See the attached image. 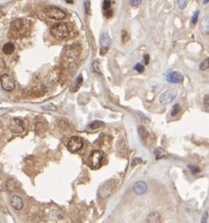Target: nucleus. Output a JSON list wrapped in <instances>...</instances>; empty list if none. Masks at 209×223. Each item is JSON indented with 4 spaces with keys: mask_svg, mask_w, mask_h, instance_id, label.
Masks as SVG:
<instances>
[{
    "mask_svg": "<svg viewBox=\"0 0 209 223\" xmlns=\"http://www.w3.org/2000/svg\"><path fill=\"white\" fill-rule=\"evenodd\" d=\"M199 13H200V11L197 10L192 15V17H191V24L192 25H195L197 23V20H198V17H199Z\"/></svg>",
    "mask_w": 209,
    "mask_h": 223,
    "instance_id": "29",
    "label": "nucleus"
},
{
    "mask_svg": "<svg viewBox=\"0 0 209 223\" xmlns=\"http://www.w3.org/2000/svg\"><path fill=\"white\" fill-rule=\"evenodd\" d=\"M47 123L46 122L43 120V122H37L36 123V126H35V129H36V132L38 134H41V133H44V132H46L47 130Z\"/></svg>",
    "mask_w": 209,
    "mask_h": 223,
    "instance_id": "15",
    "label": "nucleus"
},
{
    "mask_svg": "<svg viewBox=\"0 0 209 223\" xmlns=\"http://www.w3.org/2000/svg\"><path fill=\"white\" fill-rule=\"evenodd\" d=\"M85 10L88 15L91 13V1H89V0H87L85 2Z\"/></svg>",
    "mask_w": 209,
    "mask_h": 223,
    "instance_id": "30",
    "label": "nucleus"
},
{
    "mask_svg": "<svg viewBox=\"0 0 209 223\" xmlns=\"http://www.w3.org/2000/svg\"><path fill=\"white\" fill-rule=\"evenodd\" d=\"M111 9V1L110 0H104L103 2V10L107 11Z\"/></svg>",
    "mask_w": 209,
    "mask_h": 223,
    "instance_id": "26",
    "label": "nucleus"
},
{
    "mask_svg": "<svg viewBox=\"0 0 209 223\" xmlns=\"http://www.w3.org/2000/svg\"><path fill=\"white\" fill-rule=\"evenodd\" d=\"M180 111H181L180 105H179V104H175V105L173 106V108H172V111H171V115L174 117V116L178 115Z\"/></svg>",
    "mask_w": 209,
    "mask_h": 223,
    "instance_id": "22",
    "label": "nucleus"
},
{
    "mask_svg": "<svg viewBox=\"0 0 209 223\" xmlns=\"http://www.w3.org/2000/svg\"><path fill=\"white\" fill-rule=\"evenodd\" d=\"M129 2H130V5L133 7H139L142 2V0H129Z\"/></svg>",
    "mask_w": 209,
    "mask_h": 223,
    "instance_id": "32",
    "label": "nucleus"
},
{
    "mask_svg": "<svg viewBox=\"0 0 209 223\" xmlns=\"http://www.w3.org/2000/svg\"><path fill=\"white\" fill-rule=\"evenodd\" d=\"M189 170H191V172L193 174H196V173H199L200 172V169L198 167H193V166H188Z\"/></svg>",
    "mask_w": 209,
    "mask_h": 223,
    "instance_id": "33",
    "label": "nucleus"
},
{
    "mask_svg": "<svg viewBox=\"0 0 209 223\" xmlns=\"http://www.w3.org/2000/svg\"><path fill=\"white\" fill-rule=\"evenodd\" d=\"M9 129L12 133H22L25 130L24 123L20 118H11L9 123Z\"/></svg>",
    "mask_w": 209,
    "mask_h": 223,
    "instance_id": "6",
    "label": "nucleus"
},
{
    "mask_svg": "<svg viewBox=\"0 0 209 223\" xmlns=\"http://www.w3.org/2000/svg\"><path fill=\"white\" fill-rule=\"evenodd\" d=\"M83 147V140L80 137H72L68 141L67 148L71 153H77Z\"/></svg>",
    "mask_w": 209,
    "mask_h": 223,
    "instance_id": "4",
    "label": "nucleus"
},
{
    "mask_svg": "<svg viewBox=\"0 0 209 223\" xmlns=\"http://www.w3.org/2000/svg\"><path fill=\"white\" fill-rule=\"evenodd\" d=\"M203 104L205 106H209V95H205L203 98Z\"/></svg>",
    "mask_w": 209,
    "mask_h": 223,
    "instance_id": "36",
    "label": "nucleus"
},
{
    "mask_svg": "<svg viewBox=\"0 0 209 223\" xmlns=\"http://www.w3.org/2000/svg\"><path fill=\"white\" fill-rule=\"evenodd\" d=\"M140 162H141L140 158H135V159H134V161H133V163H132V166H135L137 163H140Z\"/></svg>",
    "mask_w": 209,
    "mask_h": 223,
    "instance_id": "38",
    "label": "nucleus"
},
{
    "mask_svg": "<svg viewBox=\"0 0 209 223\" xmlns=\"http://www.w3.org/2000/svg\"><path fill=\"white\" fill-rule=\"evenodd\" d=\"M44 13L47 17L55 20H62L66 17V13L57 7L55 6H49L44 9Z\"/></svg>",
    "mask_w": 209,
    "mask_h": 223,
    "instance_id": "2",
    "label": "nucleus"
},
{
    "mask_svg": "<svg viewBox=\"0 0 209 223\" xmlns=\"http://www.w3.org/2000/svg\"><path fill=\"white\" fill-rule=\"evenodd\" d=\"M14 48L15 47H14V44L12 42H7L3 45V52L6 55H10L13 53Z\"/></svg>",
    "mask_w": 209,
    "mask_h": 223,
    "instance_id": "19",
    "label": "nucleus"
},
{
    "mask_svg": "<svg viewBox=\"0 0 209 223\" xmlns=\"http://www.w3.org/2000/svg\"><path fill=\"white\" fill-rule=\"evenodd\" d=\"M177 96V91L174 90V88H170V90L166 91L165 92H163L160 97H159V101L162 105H168V104L172 103L175 97Z\"/></svg>",
    "mask_w": 209,
    "mask_h": 223,
    "instance_id": "8",
    "label": "nucleus"
},
{
    "mask_svg": "<svg viewBox=\"0 0 209 223\" xmlns=\"http://www.w3.org/2000/svg\"><path fill=\"white\" fill-rule=\"evenodd\" d=\"M167 80L170 83H174V84H179L182 83L184 80V76H182V73L179 72H172L167 77Z\"/></svg>",
    "mask_w": 209,
    "mask_h": 223,
    "instance_id": "11",
    "label": "nucleus"
},
{
    "mask_svg": "<svg viewBox=\"0 0 209 223\" xmlns=\"http://www.w3.org/2000/svg\"><path fill=\"white\" fill-rule=\"evenodd\" d=\"M187 4V0H177V5L180 10H185Z\"/></svg>",
    "mask_w": 209,
    "mask_h": 223,
    "instance_id": "28",
    "label": "nucleus"
},
{
    "mask_svg": "<svg viewBox=\"0 0 209 223\" xmlns=\"http://www.w3.org/2000/svg\"><path fill=\"white\" fill-rule=\"evenodd\" d=\"M199 67H200V70H202V71H204V70L208 69L209 68V57H206L204 61H203L200 63Z\"/></svg>",
    "mask_w": 209,
    "mask_h": 223,
    "instance_id": "23",
    "label": "nucleus"
},
{
    "mask_svg": "<svg viewBox=\"0 0 209 223\" xmlns=\"http://www.w3.org/2000/svg\"><path fill=\"white\" fill-rule=\"evenodd\" d=\"M147 189H148V186L144 181H139L133 186V191L137 195H143L144 193H146Z\"/></svg>",
    "mask_w": 209,
    "mask_h": 223,
    "instance_id": "10",
    "label": "nucleus"
},
{
    "mask_svg": "<svg viewBox=\"0 0 209 223\" xmlns=\"http://www.w3.org/2000/svg\"><path fill=\"white\" fill-rule=\"evenodd\" d=\"M203 5H206V4H208L209 3V0H203Z\"/></svg>",
    "mask_w": 209,
    "mask_h": 223,
    "instance_id": "40",
    "label": "nucleus"
},
{
    "mask_svg": "<svg viewBox=\"0 0 209 223\" xmlns=\"http://www.w3.org/2000/svg\"><path fill=\"white\" fill-rule=\"evenodd\" d=\"M154 154H155V156H156V160H159V159L166 156V151L164 150L163 148H161V147H157L155 150Z\"/></svg>",
    "mask_w": 209,
    "mask_h": 223,
    "instance_id": "20",
    "label": "nucleus"
},
{
    "mask_svg": "<svg viewBox=\"0 0 209 223\" xmlns=\"http://www.w3.org/2000/svg\"><path fill=\"white\" fill-rule=\"evenodd\" d=\"M200 29L203 34H209V15H205V17L203 19L200 25Z\"/></svg>",
    "mask_w": 209,
    "mask_h": 223,
    "instance_id": "14",
    "label": "nucleus"
},
{
    "mask_svg": "<svg viewBox=\"0 0 209 223\" xmlns=\"http://www.w3.org/2000/svg\"><path fill=\"white\" fill-rule=\"evenodd\" d=\"M207 217H208V213H207V211H205L204 214H203V217H202V222H203V223L206 222V220H207Z\"/></svg>",
    "mask_w": 209,
    "mask_h": 223,
    "instance_id": "37",
    "label": "nucleus"
},
{
    "mask_svg": "<svg viewBox=\"0 0 209 223\" xmlns=\"http://www.w3.org/2000/svg\"><path fill=\"white\" fill-rule=\"evenodd\" d=\"M93 70H94L95 72H97V73H102V72H101V67H100V63H99L98 61H95L93 63Z\"/></svg>",
    "mask_w": 209,
    "mask_h": 223,
    "instance_id": "27",
    "label": "nucleus"
},
{
    "mask_svg": "<svg viewBox=\"0 0 209 223\" xmlns=\"http://www.w3.org/2000/svg\"><path fill=\"white\" fill-rule=\"evenodd\" d=\"M146 222H153V223H158L161 222V217L158 213L156 212H153L149 215L146 218Z\"/></svg>",
    "mask_w": 209,
    "mask_h": 223,
    "instance_id": "16",
    "label": "nucleus"
},
{
    "mask_svg": "<svg viewBox=\"0 0 209 223\" xmlns=\"http://www.w3.org/2000/svg\"><path fill=\"white\" fill-rule=\"evenodd\" d=\"M134 69H135L139 72H144V66L141 63H137L135 65V67H134Z\"/></svg>",
    "mask_w": 209,
    "mask_h": 223,
    "instance_id": "31",
    "label": "nucleus"
},
{
    "mask_svg": "<svg viewBox=\"0 0 209 223\" xmlns=\"http://www.w3.org/2000/svg\"><path fill=\"white\" fill-rule=\"evenodd\" d=\"M114 189V185L112 183H106L104 185L102 186V187L99 189V196L102 199H104L108 197L109 195H111V193L113 192Z\"/></svg>",
    "mask_w": 209,
    "mask_h": 223,
    "instance_id": "9",
    "label": "nucleus"
},
{
    "mask_svg": "<svg viewBox=\"0 0 209 223\" xmlns=\"http://www.w3.org/2000/svg\"><path fill=\"white\" fill-rule=\"evenodd\" d=\"M130 39V36H129V33L126 31V30H123L122 31V42L123 43H126Z\"/></svg>",
    "mask_w": 209,
    "mask_h": 223,
    "instance_id": "25",
    "label": "nucleus"
},
{
    "mask_svg": "<svg viewBox=\"0 0 209 223\" xmlns=\"http://www.w3.org/2000/svg\"><path fill=\"white\" fill-rule=\"evenodd\" d=\"M104 159V153L99 150L93 151L89 157V165L93 169H99L102 166V161Z\"/></svg>",
    "mask_w": 209,
    "mask_h": 223,
    "instance_id": "3",
    "label": "nucleus"
},
{
    "mask_svg": "<svg viewBox=\"0 0 209 223\" xmlns=\"http://www.w3.org/2000/svg\"><path fill=\"white\" fill-rule=\"evenodd\" d=\"M104 125V123L103 122H100V121H93L91 123H89L88 125V127L91 129V130H96L100 127H103Z\"/></svg>",
    "mask_w": 209,
    "mask_h": 223,
    "instance_id": "21",
    "label": "nucleus"
},
{
    "mask_svg": "<svg viewBox=\"0 0 209 223\" xmlns=\"http://www.w3.org/2000/svg\"><path fill=\"white\" fill-rule=\"evenodd\" d=\"M143 61H144V63H145L146 65L149 64V61H150V57H149L148 54L144 55V57H143Z\"/></svg>",
    "mask_w": 209,
    "mask_h": 223,
    "instance_id": "35",
    "label": "nucleus"
},
{
    "mask_svg": "<svg viewBox=\"0 0 209 223\" xmlns=\"http://www.w3.org/2000/svg\"><path fill=\"white\" fill-rule=\"evenodd\" d=\"M111 43V40L110 37L108 35V33L104 32L100 36V44H101V48H100V55L101 56H104L107 54V52L109 49Z\"/></svg>",
    "mask_w": 209,
    "mask_h": 223,
    "instance_id": "7",
    "label": "nucleus"
},
{
    "mask_svg": "<svg viewBox=\"0 0 209 223\" xmlns=\"http://www.w3.org/2000/svg\"><path fill=\"white\" fill-rule=\"evenodd\" d=\"M25 26V23L22 19H16L11 23L10 29L12 33H20Z\"/></svg>",
    "mask_w": 209,
    "mask_h": 223,
    "instance_id": "12",
    "label": "nucleus"
},
{
    "mask_svg": "<svg viewBox=\"0 0 209 223\" xmlns=\"http://www.w3.org/2000/svg\"><path fill=\"white\" fill-rule=\"evenodd\" d=\"M82 82H83V77H82V76L80 74V76H78V77L77 78V80H76V82H74V84L71 87V88H70L71 92H76L78 90V88H80Z\"/></svg>",
    "mask_w": 209,
    "mask_h": 223,
    "instance_id": "18",
    "label": "nucleus"
},
{
    "mask_svg": "<svg viewBox=\"0 0 209 223\" xmlns=\"http://www.w3.org/2000/svg\"><path fill=\"white\" fill-rule=\"evenodd\" d=\"M104 15L107 16V18H110L112 16V14H113V11H112L111 9L108 10H107V11H104Z\"/></svg>",
    "mask_w": 209,
    "mask_h": 223,
    "instance_id": "34",
    "label": "nucleus"
},
{
    "mask_svg": "<svg viewBox=\"0 0 209 223\" xmlns=\"http://www.w3.org/2000/svg\"><path fill=\"white\" fill-rule=\"evenodd\" d=\"M0 82H1V87L4 91L6 92H11L15 88V82L12 76H10V74L4 73L0 77Z\"/></svg>",
    "mask_w": 209,
    "mask_h": 223,
    "instance_id": "5",
    "label": "nucleus"
},
{
    "mask_svg": "<svg viewBox=\"0 0 209 223\" xmlns=\"http://www.w3.org/2000/svg\"><path fill=\"white\" fill-rule=\"evenodd\" d=\"M17 185H18V182L17 181H14V183H12V179H10L8 183V188L10 190V191H13L15 190L16 187H17Z\"/></svg>",
    "mask_w": 209,
    "mask_h": 223,
    "instance_id": "24",
    "label": "nucleus"
},
{
    "mask_svg": "<svg viewBox=\"0 0 209 223\" xmlns=\"http://www.w3.org/2000/svg\"><path fill=\"white\" fill-rule=\"evenodd\" d=\"M138 133H139L140 138L142 140H146L148 139V137H149V133H148L147 129L144 126H142V125H140L138 127Z\"/></svg>",
    "mask_w": 209,
    "mask_h": 223,
    "instance_id": "17",
    "label": "nucleus"
},
{
    "mask_svg": "<svg viewBox=\"0 0 209 223\" xmlns=\"http://www.w3.org/2000/svg\"><path fill=\"white\" fill-rule=\"evenodd\" d=\"M65 1H66L68 4H73V0H65Z\"/></svg>",
    "mask_w": 209,
    "mask_h": 223,
    "instance_id": "39",
    "label": "nucleus"
},
{
    "mask_svg": "<svg viewBox=\"0 0 209 223\" xmlns=\"http://www.w3.org/2000/svg\"><path fill=\"white\" fill-rule=\"evenodd\" d=\"M50 34L57 40H63L69 36L70 29L65 23L57 24L50 28Z\"/></svg>",
    "mask_w": 209,
    "mask_h": 223,
    "instance_id": "1",
    "label": "nucleus"
},
{
    "mask_svg": "<svg viewBox=\"0 0 209 223\" xmlns=\"http://www.w3.org/2000/svg\"><path fill=\"white\" fill-rule=\"evenodd\" d=\"M10 204H11V206L15 210H21L22 208H23V206H24V203H23L22 199L19 196H17V195H14V196L11 197V199H10Z\"/></svg>",
    "mask_w": 209,
    "mask_h": 223,
    "instance_id": "13",
    "label": "nucleus"
}]
</instances>
